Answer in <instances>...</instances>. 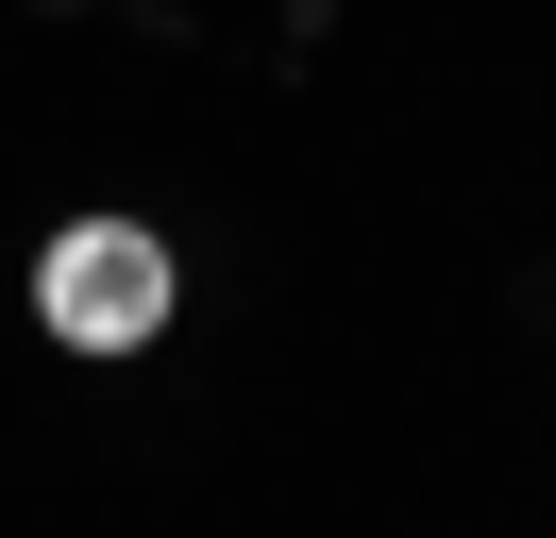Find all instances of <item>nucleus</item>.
Returning a JSON list of instances; mask_svg holds the SVG:
<instances>
[{
	"mask_svg": "<svg viewBox=\"0 0 556 538\" xmlns=\"http://www.w3.org/2000/svg\"><path fill=\"white\" fill-rule=\"evenodd\" d=\"M169 303H186V269H169V235H152V219H51L35 320L68 336V354H152Z\"/></svg>",
	"mask_w": 556,
	"mask_h": 538,
	"instance_id": "obj_1",
	"label": "nucleus"
}]
</instances>
